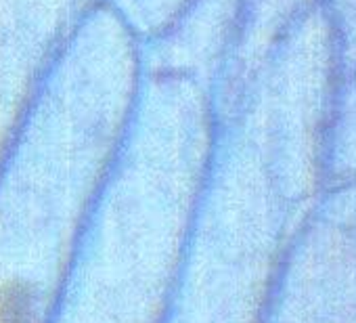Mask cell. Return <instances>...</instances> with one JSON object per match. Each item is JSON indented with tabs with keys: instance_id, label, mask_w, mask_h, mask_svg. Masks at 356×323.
Segmentation results:
<instances>
[{
	"instance_id": "6da1fadb",
	"label": "cell",
	"mask_w": 356,
	"mask_h": 323,
	"mask_svg": "<svg viewBox=\"0 0 356 323\" xmlns=\"http://www.w3.org/2000/svg\"><path fill=\"white\" fill-rule=\"evenodd\" d=\"M0 323H32V296L24 285H9L0 294Z\"/></svg>"
}]
</instances>
